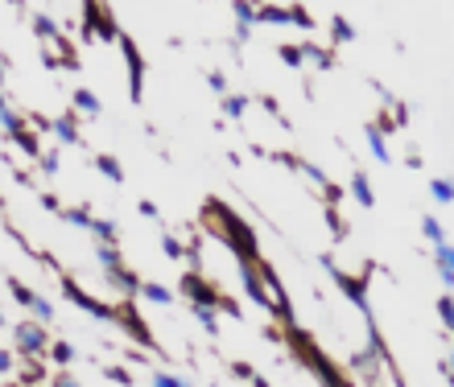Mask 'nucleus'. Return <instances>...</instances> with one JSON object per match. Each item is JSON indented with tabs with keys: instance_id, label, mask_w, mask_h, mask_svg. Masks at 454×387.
I'll list each match as a JSON object with an SVG mask.
<instances>
[{
	"instance_id": "f257e3e1",
	"label": "nucleus",
	"mask_w": 454,
	"mask_h": 387,
	"mask_svg": "<svg viewBox=\"0 0 454 387\" xmlns=\"http://www.w3.org/2000/svg\"><path fill=\"white\" fill-rule=\"evenodd\" d=\"M182 293H186L194 305H219V293H215L211 284H203V276H194V272L182 276Z\"/></svg>"
},
{
	"instance_id": "f03ea898",
	"label": "nucleus",
	"mask_w": 454,
	"mask_h": 387,
	"mask_svg": "<svg viewBox=\"0 0 454 387\" xmlns=\"http://www.w3.org/2000/svg\"><path fill=\"white\" fill-rule=\"evenodd\" d=\"M66 297H71L75 305H83L91 317H103V321H112V309H108V305H99L95 297H87V293H79V284H71V280H66Z\"/></svg>"
},
{
	"instance_id": "7ed1b4c3",
	"label": "nucleus",
	"mask_w": 454,
	"mask_h": 387,
	"mask_svg": "<svg viewBox=\"0 0 454 387\" xmlns=\"http://www.w3.org/2000/svg\"><path fill=\"white\" fill-rule=\"evenodd\" d=\"M17 342H21V350H25V354H38V350L45 346V330H42V326L21 321V326H17Z\"/></svg>"
},
{
	"instance_id": "20e7f679",
	"label": "nucleus",
	"mask_w": 454,
	"mask_h": 387,
	"mask_svg": "<svg viewBox=\"0 0 454 387\" xmlns=\"http://www.w3.org/2000/svg\"><path fill=\"white\" fill-rule=\"evenodd\" d=\"M335 280H339V289L351 297V301L360 305L363 313H367V293H363V280H356V276H347V272H335Z\"/></svg>"
},
{
	"instance_id": "39448f33",
	"label": "nucleus",
	"mask_w": 454,
	"mask_h": 387,
	"mask_svg": "<svg viewBox=\"0 0 454 387\" xmlns=\"http://www.w3.org/2000/svg\"><path fill=\"white\" fill-rule=\"evenodd\" d=\"M120 45H124V54H129V66H133V99H140V75H145V66H140V58H136V50L129 38H120Z\"/></svg>"
},
{
	"instance_id": "423d86ee",
	"label": "nucleus",
	"mask_w": 454,
	"mask_h": 387,
	"mask_svg": "<svg viewBox=\"0 0 454 387\" xmlns=\"http://www.w3.org/2000/svg\"><path fill=\"white\" fill-rule=\"evenodd\" d=\"M50 128H54V136H58V140H66V144H75V140H79V132H75V116H58Z\"/></svg>"
},
{
	"instance_id": "0eeeda50",
	"label": "nucleus",
	"mask_w": 454,
	"mask_h": 387,
	"mask_svg": "<svg viewBox=\"0 0 454 387\" xmlns=\"http://www.w3.org/2000/svg\"><path fill=\"white\" fill-rule=\"evenodd\" d=\"M194 317L203 321L207 334H219V321H215V305H194Z\"/></svg>"
},
{
	"instance_id": "6e6552de",
	"label": "nucleus",
	"mask_w": 454,
	"mask_h": 387,
	"mask_svg": "<svg viewBox=\"0 0 454 387\" xmlns=\"http://www.w3.org/2000/svg\"><path fill=\"white\" fill-rule=\"evenodd\" d=\"M136 293H145L149 301H157V305H170V301H174V293H170V289H161V284H140Z\"/></svg>"
},
{
	"instance_id": "1a4fd4ad",
	"label": "nucleus",
	"mask_w": 454,
	"mask_h": 387,
	"mask_svg": "<svg viewBox=\"0 0 454 387\" xmlns=\"http://www.w3.org/2000/svg\"><path fill=\"white\" fill-rule=\"evenodd\" d=\"M75 107H79V112H91V116H99V112H103V107H99V99H95L91 91H75Z\"/></svg>"
},
{
	"instance_id": "9d476101",
	"label": "nucleus",
	"mask_w": 454,
	"mask_h": 387,
	"mask_svg": "<svg viewBox=\"0 0 454 387\" xmlns=\"http://www.w3.org/2000/svg\"><path fill=\"white\" fill-rule=\"evenodd\" d=\"M95 256H99V264H103V268H116V264H120V248H116V243H99V248H95Z\"/></svg>"
},
{
	"instance_id": "9b49d317",
	"label": "nucleus",
	"mask_w": 454,
	"mask_h": 387,
	"mask_svg": "<svg viewBox=\"0 0 454 387\" xmlns=\"http://www.w3.org/2000/svg\"><path fill=\"white\" fill-rule=\"evenodd\" d=\"M95 165L108 173L112 181H124V169H120V161H116V157H95Z\"/></svg>"
},
{
	"instance_id": "f8f14e48",
	"label": "nucleus",
	"mask_w": 454,
	"mask_h": 387,
	"mask_svg": "<svg viewBox=\"0 0 454 387\" xmlns=\"http://www.w3.org/2000/svg\"><path fill=\"white\" fill-rule=\"evenodd\" d=\"M351 194L360 198V206H372V190H367V177L356 173V181H351Z\"/></svg>"
},
{
	"instance_id": "ddd939ff",
	"label": "nucleus",
	"mask_w": 454,
	"mask_h": 387,
	"mask_svg": "<svg viewBox=\"0 0 454 387\" xmlns=\"http://www.w3.org/2000/svg\"><path fill=\"white\" fill-rule=\"evenodd\" d=\"M0 124H4V132H8V136H13V132H21V128H25V120H21L17 112H8V107H0Z\"/></svg>"
},
{
	"instance_id": "4468645a",
	"label": "nucleus",
	"mask_w": 454,
	"mask_h": 387,
	"mask_svg": "<svg viewBox=\"0 0 454 387\" xmlns=\"http://www.w3.org/2000/svg\"><path fill=\"white\" fill-rule=\"evenodd\" d=\"M29 309L38 313V321H50V317H54V305L45 301V297H34V301H29Z\"/></svg>"
},
{
	"instance_id": "2eb2a0df",
	"label": "nucleus",
	"mask_w": 454,
	"mask_h": 387,
	"mask_svg": "<svg viewBox=\"0 0 454 387\" xmlns=\"http://www.w3.org/2000/svg\"><path fill=\"white\" fill-rule=\"evenodd\" d=\"M421 231H425L434 243H442V239H446V231H442V222H438V218H425V222H421Z\"/></svg>"
},
{
	"instance_id": "dca6fc26",
	"label": "nucleus",
	"mask_w": 454,
	"mask_h": 387,
	"mask_svg": "<svg viewBox=\"0 0 454 387\" xmlns=\"http://www.w3.org/2000/svg\"><path fill=\"white\" fill-rule=\"evenodd\" d=\"M244 107H248V99H244V95H231V99L224 103L227 116H244Z\"/></svg>"
},
{
	"instance_id": "f3484780",
	"label": "nucleus",
	"mask_w": 454,
	"mask_h": 387,
	"mask_svg": "<svg viewBox=\"0 0 454 387\" xmlns=\"http://www.w3.org/2000/svg\"><path fill=\"white\" fill-rule=\"evenodd\" d=\"M367 140H372V153H376L380 161H388V149H384V140H380V132H376V128H367Z\"/></svg>"
},
{
	"instance_id": "a211bd4d",
	"label": "nucleus",
	"mask_w": 454,
	"mask_h": 387,
	"mask_svg": "<svg viewBox=\"0 0 454 387\" xmlns=\"http://www.w3.org/2000/svg\"><path fill=\"white\" fill-rule=\"evenodd\" d=\"M34 25H38V33H42V38H54V42H58V25H54L50 17H38Z\"/></svg>"
},
{
	"instance_id": "6ab92c4d",
	"label": "nucleus",
	"mask_w": 454,
	"mask_h": 387,
	"mask_svg": "<svg viewBox=\"0 0 454 387\" xmlns=\"http://www.w3.org/2000/svg\"><path fill=\"white\" fill-rule=\"evenodd\" d=\"M8 289H13V297H17L21 305H29V301H34V293H29V289H25L21 280H8Z\"/></svg>"
},
{
	"instance_id": "aec40b11",
	"label": "nucleus",
	"mask_w": 454,
	"mask_h": 387,
	"mask_svg": "<svg viewBox=\"0 0 454 387\" xmlns=\"http://www.w3.org/2000/svg\"><path fill=\"white\" fill-rule=\"evenodd\" d=\"M335 38H339V42H351V38H356V33H351V25H347L343 17H335Z\"/></svg>"
},
{
	"instance_id": "412c9836",
	"label": "nucleus",
	"mask_w": 454,
	"mask_h": 387,
	"mask_svg": "<svg viewBox=\"0 0 454 387\" xmlns=\"http://www.w3.org/2000/svg\"><path fill=\"white\" fill-rule=\"evenodd\" d=\"M281 58H285L289 66H302V45H285V50H281Z\"/></svg>"
},
{
	"instance_id": "4be33fe9",
	"label": "nucleus",
	"mask_w": 454,
	"mask_h": 387,
	"mask_svg": "<svg viewBox=\"0 0 454 387\" xmlns=\"http://www.w3.org/2000/svg\"><path fill=\"white\" fill-rule=\"evenodd\" d=\"M430 190H434V198H438V202H451V185H446L442 177H438V181H434Z\"/></svg>"
},
{
	"instance_id": "5701e85b",
	"label": "nucleus",
	"mask_w": 454,
	"mask_h": 387,
	"mask_svg": "<svg viewBox=\"0 0 454 387\" xmlns=\"http://www.w3.org/2000/svg\"><path fill=\"white\" fill-rule=\"evenodd\" d=\"M438 309H442V321L451 326V321H454V305H451V297H442V301H438Z\"/></svg>"
},
{
	"instance_id": "b1692460",
	"label": "nucleus",
	"mask_w": 454,
	"mask_h": 387,
	"mask_svg": "<svg viewBox=\"0 0 454 387\" xmlns=\"http://www.w3.org/2000/svg\"><path fill=\"white\" fill-rule=\"evenodd\" d=\"M66 218H71L75 227H87V222H91V215H87V211H66Z\"/></svg>"
},
{
	"instance_id": "393cba45",
	"label": "nucleus",
	"mask_w": 454,
	"mask_h": 387,
	"mask_svg": "<svg viewBox=\"0 0 454 387\" xmlns=\"http://www.w3.org/2000/svg\"><path fill=\"white\" fill-rule=\"evenodd\" d=\"M54 358H58V363H71V346L58 342V346H54Z\"/></svg>"
},
{
	"instance_id": "a878e982",
	"label": "nucleus",
	"mask_w": 454,
	"mask_h": 387,
	"mask_svg": "<svg viewBox=\"0 0 454 387\" xmlns=\"http://www.w3.org/2000/svg\"><path fill=\"white\" fill-rule=\"evenodd\" d=\"M58 169V157H54V153H45L42 157V173H54Z\"/></svg>"
},
{
	"instance_id": "bb28decb",
	"label": "nucleus",
	"mask_w": 454,
	"mask_h": 387,
	"mask_svg": "<svg viewBox=\"0 0 454 387\" xmlns=\"http://www.w3.org/2000/svg\"><path fill=\"white\" fill-rule=\"evenodd\" d=\"M157 384H161V387H182L186 379H178V375H157Z\"/></svg>"
},
{
	"instance_id": "cd10ccee",
	"label": "nucleus",
	"mask_w": 454,
	"mask_h": 387,
	"mask_svg": "<svg viewBox=\"0 0 454 387\" xmlns=\"http://www.w3.org/2000/svg\"><path fill=\"white\" fill-rule=\"evenodd\" d=\"M166 256H182V243H178V239H166Z\"/></svg>"
},
{
	"instance_id": "c85d7f7f",
	"label": "nucleus",
	"mask_w": 454,
	"mask_h": 387,
	"mask_svg": "<svg viewBox=\"0 0 454 387\" xmlns=\"http://www.w3.org/2000/svg\"><path fill=\"white\" fill-rule=\"evenodd\" d=\"M211 86H215V91L224 95V91H227V79H224V75H211Z\"/></svg>"
},
{
	"instance_id": "c756f323",
	"label": "nucleus",
	"mask_w": 454,
	"mask_h": 387,
	"mask_svg": "<svg viewBox=\"0 0 454 387\" xmlns=\"http://www.w3.org/2000/svg\"><path fill=\"white\" fill-rule=\"evenodd\" d=\"M8 367H13V354H8V350H0V371H8Z\"/></svg>"
},
{
	"instance_id": "7c9ffc66",
	"label": "nucleus",
	"mask_w": 454,
	"mask_h": 387,
	"mask_svg": "<svg viewBox=\"0 0 454 387\" xmlns=\"http://www.w3.org/2000/svg\"><path fill=\"white\" fill-rule=\"evenodd\" d=\"M0 86H4V66H0Z\"/></svg>"
},
{
	"instance_id": "2f4dec72",
	"label": "nucleus",
	"mask_w": 454,
	"mask_h": 387,
	"mask_svg": "<svg viewBox=\"0 0 454 387\" xmlns=\"http://www.w3.org/2000/svg\"><path fill=\"white\" fill-rule=\"evenodd\" d=\"M0 107H4V95H0Z\"/></svg>"
},
{
	"instance_id": "473e14b6",
	"label": "nucleus",
	"mask_w": 454,
	"mask_h": 387,
	"mask_svg": "<svg viewBox=\"0 0 454 387\" xmlns=\"http://www.w3.org/2000/svg\"><path fill=\"white\" fill-rule=\"evenodd\" d=\"M0 321H4V313H0Z\"/></svg>"
}]
</instances>
